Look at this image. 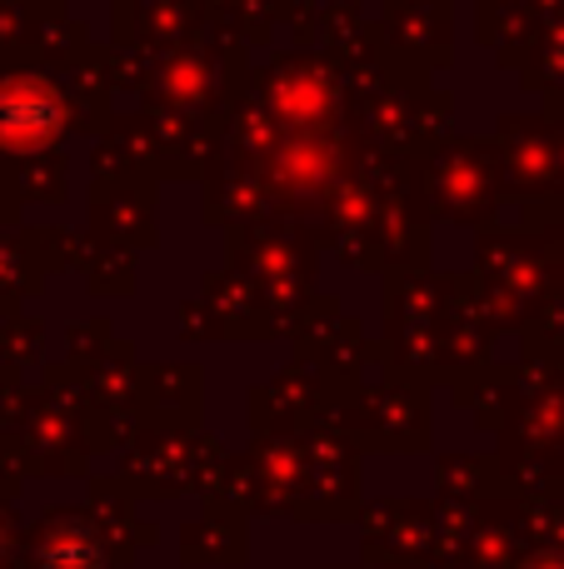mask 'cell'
Masks as SVG:
<instances>
[{
  "label": "cell",
  "instance_id": "1",
  "mask_svg": "<svg viewBox=\"0 0 564 569\" xmlns=\"http://www.w3.org/2000/svg\"><path fill=\"white\" fill-rule=\"evenodd\" d=\"M66 120L56 90H46L40 80H16V86L0 90V140L10 146H36V140H50Z\"/></svg>",
  "mask_w": 564,
  "mask_h": 569
}]
</instances>
